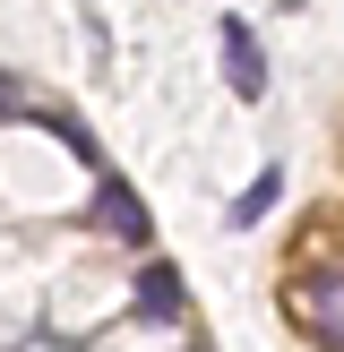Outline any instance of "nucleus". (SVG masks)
Segmentation results:
<instances>
[{
  "mask_svg": "<svg viewBox=\"0 0 344 352\" xmlns=\"http://www.w3.org/2000/svg\"><path fill=\"white\" fill-rule=\"evenodd\" d=\"M284 301H292V318L310 327V344H319V352H344V258H327V267H301Z\"/></svg>",
  "mask_w": 344,
  "mask_h": 352,
  "instance_id": "obj_1",
  "label": "nucleus"
},
{
  "mask_svg": "<svg viewBox=\"0 0 344 352\" xmlns=\"http://www.w3.org/2000/svg\"><path fill=\"white\" fill-rule=\"evenodd\" d=\"M215 52H224V86H233L241 103H258V95H267V52H258L250 17H224V26H215Z\"/></svg>",
  "mask_w": 344,
  "mask_h": 352,
  "instance_id": "obj_2",
  "label": "nucleus"
},
{
  "mask_svg": "<svg viewBox=\"0 0 344 352\" xmlns=\"http://www.w3.org/2000/svg\"><path fill=\"white\" fill-rule=\"evenodd\" d=\"M95 223H103L112 241H129V250L155 232V223H147V198H138V189L120 181V172H103V189H95Z\"/></svg>",
  "mask_w": 344,
  "mask_h": 352,
  "instance_id": "obj_3",
  "label": "nucleus"
},
{
  "mask_svg": "<svg viewBox=\"0 0 344 352\" xmlns=\"http://www.w3.org/2000/svg\"><path fill=\"white\" fill-rule=\"evenodd\" d=\"M138 318H155V327L181 318V275H172V267H147V275H138Z\"/></svg>",
  "mask_w": 344,
  "mask_h": 352,
  "instance_id": "obj_4",
  "label": "nucleus"
},
{
  "mask_svg": "<svg viewBox=\"0 0 344 352\" xmlns=\"http://www.w3.org/2000/svg\"><path fill=\"white\" fill-rule=\"evenodd\" d=\"M275 198H284V181H275V172H258V181H250V189L233 198V223H258V215H267Z\"/></svg>",
  "mask_w": 344,
  "mask_h": 352,
  "instance_id": "obj_5",
  "label": "nucleus"
}]
</instances>
